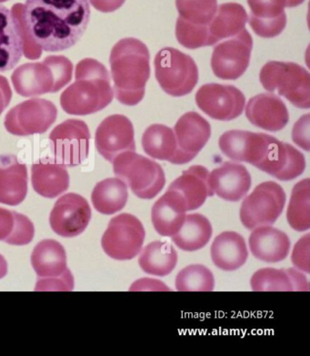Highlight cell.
Listing matches in <instances>:
<instances>
[{
	"label": "cell",
	"mask_w": 310,
	"mask_h": 356,
	"mask_svg": "<svg viewBox=\"0 0 310 356\" xmlns=\"http://www.w3.org/2000/svg\"><path fill=\"white\" fill-rule=\"evenodd\" d=\"M289 225L295 231L310 228V179H302L295 185L286 211Z\"/></svg>",
	"instance_id": "obj_37"
},
{
	"label": "cell",
	"mask_w": 310,
	"mask_h": 356,
	"mask_svg": "<svg viewBox=\"0 0 310 356\" xmlns=\"http://www.w3.org/2000/svg\"><path fill=\"white\" fill-rule=\"evenodd\" d=\"M154 65L157 81L169 95L184 97L197 86L198 69L189 55L168 47L157 52Z\"/></svg>",
	"instance_id": "obj_7"
},
{
	"label": "cell",
	"mask_w": 310,
	"mask_h": 356,
	"mask_svg": "<svg viewBox=\"0 0 310 356\" xmlns=\"http://www.w3.org/2000/svg\"><path fill=\"white\" fill-rule=\"evenodd\" d=\"M286 200L279 184L262 182L242 202L239 213L242 225L248 229L274 225L282 216Z\"/></svg>",
	"instance_id": "obj_8"
},
{
	"label": "cell",
	"mask_w": 310,
	"mask_h": 356,
	"mask_svg": "<svg viewBox=\"0 0 310 356\" xmlns=\"http://www.w3.org/2000/svg\"><path fill=\"white\" fill-rule=\"evenodd\" d=\"M215 287L212 270L201 264L187 266L178 273L175 289L178 292H212Z\"/></svg>",
	"instance_id": "obj_38"
},
{
	"label": "cell",
	"mask_w": 310,
	"mask_h": 356,
	"mask_svg": "<svg viewBox=\"0 0 310 356\" xmlns=\"http://www.w3.org/2000/svg\"><path fill=\"white\" fill-rule=\"evenodd\" d=\"M31 181L37 194L52 199L69 189V175L65 166L55 161L42 160L32 165Z\"/></svg>",
	"instance_id": "obj_30"
},
{
	"label": "cell",
	"mask_w": 310,
	"mask_h": 356,
	"mask_svg": "<svg viewBox=\"0 0 310 356\" xmlns=\"http://www.w3.org/2000/svg\"><path fill=\"white\" fill-rule=\"evenodd\" d=\"M58 108L53 102L31 99L15 106L6 115L4 125L10 134L31 136L45 134L57 120Z\"/></svg>",
	"instance_id": "obj_11"
},
{
	"label": "cell",
	"mask_w": 310,
	"mask_h": 356,
	"mask_svg": "<svg viewBox=\"0 0 310 356\" xmlns=\"http://www.w3.org/2000/svg\"><path fill=\"white\" fill-rule=\"evenodd\" d=\"M259 81L266 90L277 92L295 107L310 108V75L300 65L268 61L260 70Z\"/></svg>",
	"instance_id": "obj_5"
},
{
	"label": "cell",
	"mask_w": 310,
	"mask_h": 356,
	"mask_svg": "<svg viewBox=\"0 0 310 356\" xmlns=\"http://www.w3.org/2000/svg\"><path fill=\"white\" fill-rule=\"evenodd\" d=\"M22 7L23 4L17 3L15 4L11 8V13H13L14 16L19 20L20 24V29H21V35L23 40V55L28 60H39L42 55V49L34 42L31 37L29 36L27 29L25 28L24 22L22 19Z\"/></svg>",
	"instance_id": "obj_40"
},
{
	"label": "cell",
	"mask_w": 310,
	"mask_h": 356,
	"mask_svg": "<svg viewBox=\"0 0 310 356\" xmlns=\"http://www.w3.org/2000/svg\"><path fill=\"white\" fill-rule=\"evenodd\" d=\"M8 273V263L5 258L0 254V279L4 278Z\"/></svg>",
	"instance_id": "obj_46"
},
{
	"label": "cell",
	"mask_w": 310,
	"mask_h": 356,
	"mask_svg": "<svg viewBox=\"0 0 310 356\" xmlns=\"http://www.w3.org/2000/svg\"><path fill=\"white\" fill-rule=\"evenodd\" d=\"M253 38L247 29L218 43L212 57L213 72L224 81H236L245 74L250 63Z\"/></svg>",
	"instance_id": "obj_12"
},
{
	"label": "cell",
	"mask_w": 310,
	"mask_h": 356,
	"mask_svg": "<svg viewBox=\"0 0 310 356\" xmlns=\"http://www.w3.org/2000/svg\"><path fill=\"white\" fill-rule=\"evenodd\" d=\"M7 1H8V0H0V3L7 2Z\"/></svg>",
	"instance_id": "obj_48"
},
{
	"label": "cell",
	"mask_w": 310,
	"mask_h": 356,
	"mask_svg": "<svg viewBox=\"0 0 310 356\" xmlns=\"http://www.w3.org/2000/svg\"><path fill=\"white\" fill-rule=\"evenodd\" d=\"M90 131L83 120L70 119L49 135L54 161L65 167L80 165L89 154Z\"/></svg>",
	"instance_id": "obj_10"
},
{
	"label": "cell",
	"mask_w": 310,
	"mask_h": 356,
	"mask_svg": "<svg viewBox=\"0 0 310 356\" xmlns=\"http://www.w3.org/2000/svg\"><path fill=\"white\" fill-rule=\"evenodd\" d=\"M254 292H309L306 276L300 270L263 268L257 270L250 280Z\"/></svg>",
	"instance_id": "obj_23"
},
{
	"label": "cell",
	"mask_w": 310,
	"mask_h": 356,
	"mask_svg": "<svg viewBox=\"0 0 310 356\" xmlns=\"http://www.w3.org/2000/svg\"><path fill=\"white\" fill-rule=\"evenodd\" d=\"M28 169L16 156L0 155V204L17 206L28 193Z\"/></svg>",
	"instance_id": "obj_22"
},
{
	"label": "cell",
	"mask_w": 310,
	"mask_h": 356,
	"mask_svg": "<svg viewBox=\"0 0 310 356\" xmlns=\"http://www.w3.org/2000/svg\"><path fill=\"white\" fill-rule=\"evenodd\" d=\"M250 16L248 22L257 36L273 38L286 26V0H248Z\"/></svg>",
	"instance_id": "obj_20"
},
{
	"label": "cell",
	"mask_w": 310,
	"mask_h": 356,
	"mask_svg": "<svg viewBox=\"0 0 310 356\" xmlns=\"http://www.w3.org/2000/svg\"><path fill=\"white\" fill-rule=\"evenodd\" d=\"M175 7L183 22L209 28L218 10V0H175Z\"/></svg>",
	"instance_id": "obj_39"
},
{
	"label": "cell",
	"mask_w": 310,
	"mask_h": 356,
	"mask_svg": "<svg viewBox=\"0 0 310 356\" xmlns=\"http://www.w3.org/2000/svg\"><path fill=\"white\" fill-rule=\"evenodd\" d=\"M142 147L146 154L155 160L173 164L177 155V141L173 129L168 126L152 124L146 129L142 136Z\"/></svg>",
	"instance_id": "obj_35"
},
{
	"label": "cell",
	"mask_w": 310,
	"mask_h": 356,
	"mask_svg": "<svg viewBox=\"0 0 310 356\" xmlns=\"http://www.w3.org/2000/svg\"><path fill=\"white\" fill-rule=\"evenodd\" d=\"M292 264L301 272L310 273V235L300 238L294 247L291 256Z\"/></svg>",
	"instance_id": "obj_41"
},
{
	"label": "cell",
	"mask_w": 310,
	"mask_h": 356,
	"mask_svg": "<svg viewBox=\"0 0 310 356\" xmlns=\"http://www.w3.org/2000/svg\"><path fill=\"white\" fill-rule=\"evenodd\" d=\"M92 219V209L87 200L77 193H68L58 199L49 217L55 234L72 238L84 232Z\"/></svg>",
	"instance_id": "obj_16"
},
{
	"label": "cell",
	"mask_w": 310,
	"mask_h": 356,
	"mask_svg": "<svg viewBox=\"0 0 310 356\" xmlns=\"http://www.w3.org/2000/svg\"><path fill=\"white\" fill-rule=\"evenodd\" d=\"M246 116L251 124L271 132L282 131L289 122L288 108L275 94L261 93L251 98Z\"/></svg>",
	"instance_id": "obj_18"
},
{
	"label": "cell",
	"mask_w": 310,
	"mask_h": 356,
	"mask_svg": "<svg viewBox=\"0 0 310 356\" xmlns=\"http://www.w3.org/2000/svg\"><path fill=\"white\" fill-rule=\"evenodd\" d=\"M76 82L63 91L60 104L70 115L85 116L98 113L113 101L114 91L107 67L94 58H84L77 64Z\"/></svg>",
	"instance_id": "obj_3"
},
{
	"label": "cell",
	"mask_w": 310,
	"mask_h": 356,
	"mask_svg": "<svg viewBox=\"0 0 310 356\" xmlns=\"http://www.w3.org/2000/svg\"><path fill=\"white\" fill-rule=\"evenodd\" d=\"M210 254L218 269L232 272L244 266L248 252L244 237L236 232H224L215 238Z\"/></svg>",
	"instance_id": "obj_28"
},
{
	"label": "cell",
	"mask_w": 310,
	"mask_h": 356,
	"mask_svg": "<svg viewBox=\"0 0 310 356\" xmlns=\"http://www.w3.org/2000/svg\"><path fill=\"white\" fill-rule=\"evenodd\" d=\"M212 225L207 217L200 213L189 214L180 231L171 236L178 248L195 252L204 248L212 236Z\"/></svg>",
	"instance_id": "obj_32"
},
{
	"label": "cell",
	"mask_w": 310,
	"mask_h": 356,
	"mask_svg": "<svg viewBox=\"0 0 310 356\" xmlns=\"http://www.w3.org/2000/svg\"><path fill=\"white\" fill-rule=\"evenodd\" d=\"M23 56L21 29L11 10L0 4V72H8Z\"/></svg>",
	"instance_id": "obj_26"
},
{
	"label": "cell",
	"mask_w": 310,
	"mask_h": 356,
	"mask_svg": "<svg viewBox=\"0 0 310 356\" xmlns=\"http://www.w3.org/2000/svg\"><path fill=\"white\" fill-rule=\"evenodd\" d=\"M128 200V185L119 178H108L98 182L92 194V204L96 210L106 216L123 210Z\"/></svg>",
	"instance_id": "obj_34"
},
{
	"label": "cell",
	"mask_w": 310,
	"mask_h": 356,
	"mask_svg": "<svg viewBox=\"0 0 310 356\" xmlns=\"http://www.w3.org/2000/svg\"><path fill=\"white\" fill-rule=\"evenodd\" d=\"M144 226L132 214L121 213L112 218L102 237L101 245L106 254L118 261L132 260L144 244Z\"/></svg>",
	"instance_id": "obj_9"
},
{
	"label": "cell",
	"mask_w": 310,
	"mask_h": 356,
	"mask_svg": "<svg viewBox=\"0 0 310 356\" xmlns=\"http://www.w3.org/2000/svg\"><path fill=\"white\" fill-rule=\"evenodd\" d=\"M96 10L103 13H114L121 8L126 0H89Z\"/></svg>",
	"instance_id": "obj_44"
},
{
	"label": "cell",
	"mask_w": 310,
	"mask_h": 356,
	"mask_svg": "<svg viewBox=\"0 0 310 356\" xmlns=\"http://www.w3.org/2000/svg\"><path fill=\"white\" fill-rule=\"evenodd\" d=\"M305 1V0H286V7L288 8H295L298 7L302 4V3Z\"/></svg>",
	"instance_id": "obj_47"
},
{
	"label": "cell",
	"mask_w": 310,
	"mask_h": 356,
	"mask_svg": "<svg viewBox=\"0 0 310 356\" xmlns=\"http://www.w3.org/2000/svg\"><path fill=\"white\" fill-rule=\"evenodd\" d=\"M256 168L279 181H289L303 175L306 159L291 144L270 136L265 154Z\"/></svg>",
	"instance_id": "obj_17"
},
{
	"label": "cell",
	"mask_w": 310,
	"mask_h": 356,
	"mask_svg": "<svg viewBox=\"0 0 310 356\" xmlns=\"http://www.w3.org/2000/svg\"><path fill=\"white\" fill-rule=\"evenodd\" d=\"M12 99V90L7 78L0 75V115L10 105Z\"/></svg>",
	"instance_id": "obj_45"
},
{
	"label": "cell",
	"mask_w": 310,
	"mask_h": 356,
	"mask_svg": "<svg viewBox=\"0 0 310 356\" xmlns=\"http://www.w3.org/2000/svg\"><path fill=\"white\" fill-rule=\"evenodd\" d=\"M73 64L65 56H49L42 63H26L14 70L11 81L19 95L55 93L71 81Z\"/></svg>",
	"instance_id": "obj_4"
},
{
	"label": "cell",
	"mask_w": 310,
	"mask_h": 356,
	"mask_svg": "<svg viewBox=\"0 0 310 356\" xmlns=\"http://www.w3.org/2000/svg\"><path fill=\"white\" fill-rule=\"evenodd\" d=\"M209 178L207 168L191 166L169 185V190L177 191L182 195L188 211L198 210L207 201V197L214 195L210 189Z\"/></svg>",
	"instance_id": "obj_27"
},
{
	"label": "cell",
	"mask_w": 310,
	"mask_h": 356,
	"mask_svg": "<svg viewBox=\"0 0 310 356\" xmlns=\"http://www.w3.org/2000/svg\"><path fill=\"white\" fill-rule=\"evenodd\" d=\"M292 139L301 149L309 152V115L301 117L294 125Z\"/></svg>",
	"instance_id": "obj_42"
},
{
	"label": "cell",
	"mask_w": 310,
	"mask_h": 356,
	"mask_svg": "<svg viewBox=\"0 0 310 356\" xmlns=\"http://www.w3.org/2000/svg\"><path fill=\"white\" fill-rule=\"evenodd\" d=\"M34 234V225L27 216L0 208V241L10 245H27Z\"/></svg>",
	"instance_id": "obj_36"
},
{
	"label": "cell",
	"mask_w": 310,
	"mask_h": 356,
	"mask_svg": "<svg viewBox=\"0 0 310 356\" xmlns=\"http://www.w3.org/2000/svg\"><path fill=\"white\" fill-rule=\"evenodd\" d=\"M95 144L99 154L110 163L122 152H135L132 122L124 115L108 116L96 129Z\"/></svg>",
	"instance_id": "obj_15"
},
{
	"label": "cell",
	"mask_w": 310,
	"mask_h": 356,
	"mask_svg": "<svg viewBox=\"0 0 310 356\" xmlns=\"http://www.w3.org/2000/svg\"><path fill=\"white\" fill-rule=\"evenodd\" d=\"M177 155L173 164L182 165L194 160L212 136V126L201 115L189 111L180 118L174 127Z\"/></svg>",
	"instance_id": "obj_14"
},
{
	"label": "cell",
	"mask_w": 310,
	"mask_h": 356,
	"mask_svg": "<svg viewBox=\"0 0 310 356\" xmlns=\"http://www.w3.org/2000/svg\"><path fill=\"white\" fill-rule=\"evenodd\" d=\"M22 19L42 51H67L84 36L90 20L89 0H26Z\"/></svg>",
	"instance_id": "obj_1"
},
{
	"label": "cell",
	"mask_w": 310,
	"mask_h": 356,
	"mask_svg": "<svg viewBox=\"0 0 310 356\" xmlns=\"http://www.w3.org/2000/svg\"><path fill=\"white\" fill-rule=\"evenodd\" d=\"M248 15L244 7L239 3H225L219 5L209 25V46L235 37L246 29Z\"/></svg>",
	"instance_id": "obj_29"
},
{
	"label": "cell",
	"mask_w": 310,
	"mask_h": 356,
	"mask_svg": "<svg viewBox=\"0 0 310 356\" xmlns=\"http://www.w3.org/2000/svg\"><path fill=\"white\" fill-rule=\"evenodd\" d=\"M112 163L117 177L122 179L139 199H153L165 187L162 167L145 156L125 152L117 156Z\"/></svg>",
	"instance_id": "obj_6"
},
{
	"label": "cell",
	"mask_w": 310,
	"mask_h": 356,
	"mask_svg": "<svg viewBox=\"0 0 310 356\" xmlns=\"http://www.w3.org/2000/svg\"><path fill=\"white\" fill-rule=\"evenodd\" d=\"M187 204L177 191L169 190L156 202L151 210V220L156 232L163 237L177 234L185 222Z\"/></svg>",
	"instance_id": "obj_21"
},
{
	"label": "cell",
	"mask_w": 310,
	"mask_h": 356,
	"mask_svg": "<svg viewBox=\"0 0 310 356\" xmlns=\"http://www.w3.org/2000/svg\"><path fill=\"white\" fill-rule=\"evenodd\" d=\"M31 264L39 281L53 280L72 275L67 266L65 249L55 240H44L37 244L31 254Z\"/></svg>",
	"instance_id": "obj_24"
},
{
	"label": "cell",
	"mask_w": 310,
	"mask_h": 356,
	"mask_svg": "<svg viewBox=\"0 0 310 356\" xmlns=\"http://www.w3.org/2000/svg\"><path fill=\"white\" fill-rule=\"evenodd\" d=\"M259 137V132L232 129L225 132L219 138V149L230 160L252 164Z\"/></svg>",
	"instance_id": "obj_31"
},
{
	"label": "cell",
	"mask_w": 310,
	"mask_h": 356,
	"mask_svg": "<svg viewBox=\"0 0 310 356\" xmlns=\"http://www.w3.org/2000/svg\"><path fill=\"white\" fill-rule=\"evenodd\" d=\"M209 186L212 193L225 201H241L250 190V173L241 164L225 163L209 172Z\"/></svg>",
	"instance_id": "obj_19"
},
{
	"label": "cell",
	"mask_w": 310,
	"mask_h": 356,
	"mask_svg": "<svg viewBox=\"0 0 310 356\" xmlns=\"http://www.w3.org/2000/svg\"><path fill=\"white\" fill-rule=\"evenodd\" d=\"M196 103L212 119L230 122L243 113L246 98L241 90L231 85L209 83L198 89Z\"/></svg>",
	"instance_id": "obj_13"
},
{
	"label": "cell",
	"mask_w": 310,
	"mask_h": 356,
	"mask_svg": "<svg viewBox=\"0 0 310 356\" xmlns=\"http://www.w3.org/2000/svg\"><path fill=\"white\" fill-rule=\"evenodd\" d=\"M178 259V252L171 243L156 241L145 247L139 264L148 275L165 277L175 269Z\"/></svg>",
	"instance_id": "obj_33"
},
{
	"label": "cell",
	"mask_w": 310,
	"mask_h": 356,
	"mask_svg": "<svg viewBox=\"0 0 310 356\" xmlns=\"http://www.w3.org/2000/svg\"><path fill=\"white\" fill-rule=\"evenodd\" d=\"M248 243L254 257L268 264L285 260L291 250L288 235L270 225L255 228L250 234Z\"/></svg>",
	"instance_id": "obj_25"
},
{
	"label": "cell",
	"mask_w": 310,
	"mask_h": 356,
	"mask_svg": "<svg viewBox=\"0 0 310 356\" xmlns=\"http://www.w3.org/2000/svg\"><path fill=\"white\" fill-rule=\"evenodd\" d=\"M110 64L116 99L126 106L141 102L151 72L146 44L135 38H122L111 51Z\"/></svg>",
	"instance_id": "obj_2"
},
{
	"label": "cell",
	"mask_w": 310,
	"mask_h": 356,
	"mask_svg": "<svg viewBox=\"0 0 310 356\" xmlns=\"http://www.w3.org/2000/svg\"><path fill=\"white\" fill-rule=\"evenodd\" d=\"M74 288V279L73 276H66L63 278L53 279L49 281H37L36 289L35 291H63V292H70Z\"/></svg>",
	"instance_id": "obj_43"
}]
</instances>
